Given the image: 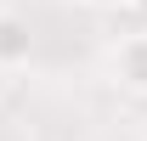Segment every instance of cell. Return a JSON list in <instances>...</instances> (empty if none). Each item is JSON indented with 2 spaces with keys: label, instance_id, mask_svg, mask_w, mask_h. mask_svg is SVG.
Here are the masks:
<instances>
[{
  "label": "cell",
  "instance_id": "6da1fadb",
  "mask_svg": "<svg viewBox=\"0 0 147 141\" xmlns=\"http://www.w3.org/2000/svg\"><path fill=\"white\" fill-rule=\"evenodd\" d=\"M108 79L125 96L147 102V28H130V34H119L108 45Z\"/></svg>",
  "mask_w": 147,
  "mask_h": 141
},
{
  "label": "cell",
  "instance_id": "277c9868",
  "mask_svg": "<svg viewBox=\"0 0 147 141\" xmlns=\"http://www.w3.org/2000/svg\"><path fill=\"white\" fill-rule=\"evenodd\" d=\"M130 11H136V17H142V28H147V0H130Z\"/></svg>",
  "mask_w": 147,
  "mask_h": 141
},
{
  "label": "cell",
  "instance_id": "7a4b0ae2",
  "mask_svg": "<svg viewBox=\"0 0 147 141\" xmlns=\"http://www.w3.org/2000/svg\"><path fill=\"white\" fill-rule=\"evenodd\" d=\"M34 62V23L17 6H0V73H23Z\"/></svg>",
  "mask_w": 147,
  "mask_h": 141
},
{
  "label": "cell",
  "instance_id": "3957f363",
  "mask_svg": "<svg viewBox=\"0 0 147 141\" xmlns=\"http://www.w3.org/2000/svg\"><path fill=\"white\" fill-rule=\"evenodd\" d=\"M91 11H130V0H85Z\"/></svg>",
  "mask_w": 147,
  "mask_h": 141
}]
</instances>
